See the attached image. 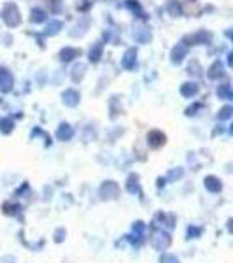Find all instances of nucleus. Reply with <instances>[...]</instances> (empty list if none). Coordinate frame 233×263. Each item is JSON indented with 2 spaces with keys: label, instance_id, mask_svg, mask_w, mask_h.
Listing matches in <instances>:
<instances>
[{
  "label": "nucleus",
  "instance_id": "nucleus-11",
  "mask_svg": "<svg viewBox=\"0 0 233 263\" xmlns=\"http://www.w3.org/2000/svg\"><path fill=\"white\" fill-rule=\"evenodd\" d=\"M81 54V49H75V48H65V49H62V53H60V58L63 62H70V60H74L75 57H79Z\"/></svg>",
  "mask_w": 233,
  "mask_h": 263
},
{
  "label": "nucleus",
  "instance_id": "nucleus-15",
  "mask_svg": "<svg viewBox=\"0 0 233 263\" xmlns=\"http://www.w3.org/2000/svg\"><path fill=\"white\" fill-rule=\"evenodd\" d=\"M218 95H219V99H226V100H230L231 97H233V93H231V86L228 83H224L221 84V86L218 88Z\"/></svg>",
  "mask_w": 233,
  "mask_h": 263
},
{
  "label": "nucleus",
  "instance_id": "nucleus-14",
  "mask_svg": "<svg viewBox=\"0 0 233 263\" xmlns=\"http://www.w3.org/2000/svg\"><path fill=\"white\" fill-rule=\"evenodd\" d=\"M221 74H223V63H221V62L212 63V65H210V69H209V72H207V76H209L210 79L219 78Z\"/></svg>",
  "mask_w": 233,
  "mask_h": 263
},
{
  "label": "nucleus",
  "instance_id": "nucleus-2",
  "mask_svg": "<svg viewBox=\"0 0 233 263\" xmlns=\"http://www.w3.org/2000/svg\"><path fill=\"white\" fill-rule=\"evenodd\" d=\"M2 16H4V21H6V25H9L11 28L18 27L20 21H21L20 9H18V6H16L14 2H9V4H6V6H4Z\"/></svg>",
  "mask_w": 233,
  "mask_h": 263
},
{
  "label": "nucleus",
  "instance_id": "nucleus-22",
  "mask_svg": "<svg viewBox=\"0 0 233 263\" xmlns=\"http://www.w3.org/2000/svg\"><path fill=\"white\" fill-rule=\"evenodd\" d=\"M160 263H181V261L177 260V256H173V254L163 253L162 256H160Z\"/></svg>",
  "mask_w": 233,
  "mask_h": 263
},
{
  "label": "nucleus",
  "instance_id": "nucleus-23",
  "mask_svg": "<svg viewBox=\"0 0 233 263\" xmlns=\"http://www.w3.org/2000/svg\"><path fill=\"white\" fill-rule=\"evenodd\" d=\"M231 111H233V109L230 107V105H226V107H223L221 111H219L218 118H219V120H228V118L231 116Z\"/></svg>",
  "mask_w": 233,
  "mask_h": 263
},
{
  "label": "nucleus",
  "instance_id": "nucleus-16",
  "mask_svg": "<svg viewBox=\"0 0 233 263\" xmlns=\"http://www.w3.org/2000/svg\"><path fill=\"white\" fill-rule=\"evenodd\" d=\"M139 177L137 176H130L128 177V182H126V190H128L130 193H137L139 192Z\"/></svg>",
  "mask_w": 233,
  "mask_h": 263
},
{
  "label": "nucleus",
  "instance_id": "nucleus-19",
  "mask_svg": "<svg viewBox=\"0 0 233 263\" xmlns=\"http://www.w3.org/2000/svg\"><path fill=\"white\" fill-rule=\"evenodd\" d=\"M44 20H46L44 11H41V9H33L32 11V14H30V21H32V23H42Z\"/></svg>",
  "mask_w": 233,
  "mask_h": 263
},
{
  "label": "nucleus",
  "instance_id": "nucleus-18",
  "mask_svg": "<svg viewBox=\"0 0 233 263\" xmlns=\"http://www.w3.org/2000/svg\"><path fill=\"white\" fill-rule=\"evenodd\" d=\"M12 128H14V123L11 120H7V118L0 120V132H2V134H11Z\"/></svg>",
  "mask_w": 233,
  "mask_h": 263
},
{
  "label": "nucleus",
  "instance_id": "nucleus-10",
  "mask_svg": "<svg viewBox=\"0 0 233 263\" xmlns=\"http://www.w3.org/2000/svg\"><path fill=\"white\" fill-rule=\"evenodd\" d=\"M198 93V84L197 83H184L183 86H181V95L183 97H188V99H191Z\"/></svg>",
  "mask_w": 233,
  "mask_h": 263
},
{
  "label": "nucleus",
  "instance_id": "nucleus-25",
  "mask_svg": "<svg viewBox=\"0 0 233 263\" xmlns=\"http://www.w3.org/2000/svg\"><path fill=\"white\" fill-rule=\"evenodd\" d=\"M188 235L189 237H198L200 235V230H198V228H188Z\"/></svg>",
  "mask_w": 233,
  "mask_h": 263
},
{
  "label": "nucleus",
  "instance_id": "nucleus-3",
  "mask_svg": "<svg viewBox=\"0 0 233 263\" xmlns=\"http://www.w3.org/2000/svg\"><path fill=\"white\" fill-rule=\"evenodd\" d=\"M100 197L102 200H116L120 197V186L114 181H105L100 186Z\"/></svg>",
  "mask_w": 233,
  "mask_h": 263
},
{
  "label": "nucleus",
  "instance_id": "nucleus-1",
  "mask_svg": "<svg viewBox=\"0 0 233 263\" xmlns=\"http://www.w3.org/2000/svg\"><path fill=\"white\" fill-rule=\"evenodd\" d=\"M151 244H152V248L158 249V251H165V249H168V246L172 244L170 233L165 232L163 228H152Z\"/></svg>",
  "mask_w": 233,
  "mask_h": 263
},
{
  "label": "nucleus",
  "instance_id": "nucleus-21",
  "mask_svg": "<svg viewBox=\"0 0 233 263\" xmlns=\"http://www.w3.org/2000/svg\"><path fill=\"white\" fill-rule=\"evenodd\" d=\"M18 211H20L18 203H6V205H4V213H6V214L14 216V214H18Z\"/></svg>",
  "mask_w": 233,
  "mask_h": 263
},
{
  "label": "nucleus",
  "instance_id": "nucleus-20",
  "mask_svg": "<svg viewBox=\"0 0 233 263\" xmlns=\"http://www.w3.org/2000/svg\"><path fill=\"white\" fill-rule=\"evenodd\" d=\"M60 28H62L60 21H51L49 27H48V30H46V33H48V35H54V33L60 32Z\"/></svg>",
  "mask_w": 233,
  "mask_h": 263
},
{
  "label": "nucleus",
  "instance_id": "nucleus-8",
  "mask_svg": "<svg viewBox=\"0 0 233 263\" xmlns=\"http://www.w3.org/2000/svg\"><path fill=\"white\" fill-rule=\"evenodd\" d=\"M56 137L60 139V141H70L72 137H74V130H72L70 125H67V123H63V125L58 126L56 130Z\"/></svg>",
  "mask_w": 233,
  "mask_h": 263
},
{
  "label": "nucleus",
  "instance_id": "nucleus-7",
  "mask_svg": "<svg viewBox=\"0 0 233 263\" xmlns=\"http://www.w3.org/2000/svg\"><path fill=\"white\" fill-rule=\"evenodd\" d=\"M135 62H137V51H135V49H128V51L125 53V57L121 58V65L125 67L126 70L133 69V67H135Z\"/></svg>",
  "mask_w": 233,
  "mask_h": 263
},
{
  "label": "nucleus",
  "instance_id": "nucleus-4",
  "mask_svg": "<svg viewBox=\"0 0 233 263\" xmlns=\"http://www.w3.org/2000/svg\"><path fill=\"white\" fill-rule=\"evenodd\" d=\"M147 142H149V146L152 149H158V147H162L163 144L167 142V135L160 130H151L149 134H147Z\"/></svg>",
  "mask_w": 233,
  "mask_h": 263
},
{
  "label": "nucleus",
  "instance_id": "nucleus-24",
  "mask_svg": "<svg viewBox=\"0 0 233 263\" xmlns=\"http://www.w3.org/2000/svg\"><path fill=\"white\" fill-rule=\"evenodd\" d=\"M63 239H65V228H58L56 235H54V240H56V242H62Z\"/></svg>",
  "mask_w": 233,
  "mask_h": 263
},
{
  "label": "nucleus",
  "instance_id": "nucleus-12",
  "mask_svg": "<svg viewBox=\"0 0 233 263\" xmlns=\"http://www.w3.org/2000/svg\"><path fill=\"white\" fill-rule=\"evenodd\" d=\"M184 54H186L184 46L183 44L176 46V48L172 49V62L173 63H181V62H183V58H184Z\"/></svg>",
  "mask_w": 233,
  "mask_h": 263
},
{
  "label": "nucleus",
  "instance_id": "nucleus-13",
  "mask_svg": "<svg viewBox=\"0 0 233 263\" xmlns=\"http://www.w3.org/2000/svg\"><path fill=\"white\" fill-rule=\"evenodd\" d=\"M144 230H146V224H144L142 221L133 223V237H135V239H137V240H135V242H137V244H141V242H142Z\"/></svg>",
  "mask_w": 233,
  "mask_h": 263
},
{
  "label": "nucleus",
  "instance_id": "nucleus-26",
  "mask_svg": "<svg viewBox=\"0 0 233 263\" xmlns=\"http://www.w3.org/2000/svg\"><path fill=\"white\" fill-rule=\"evenodd\" d=\"M181 176H183V171H181V168H179V171H172L170 172V177H181Z\"/></svg>",
  "mask_w": 233,
  "mask_h": 263
},
{
  "label": "nucleus",
  "instance_id": "nucleus-9",
  "mask_svg": "<svg viewBox=\"0 0 233 263\" xmlns=\"http://www.w3.org/2000/svg\"><path fill=\"white\" fill-rule=\"evenodd\" d=\"M63 104L69 105V107H75L79 104V93L75 90H67L63 93Z\"/></svg>",
  "mask_w": 233,
  "mask_h": 263
},
{
  "label": "nucleus",
  "instance_id": "nucleus-6",
  "mask_svg": "<svg viewBox=\"0 0 233 263\" xmlns=\"http://www.w3.org/2000/svg\"><path fill=\"white\" fill-rule=\"evenodd\" d=\"M12 90V76L6 70H0V93H7Z\"/></svg>",
  "mask_w": 233,
  "mask_h": 263
},
{
  "label": "nucleus",
  "instance_id": "nucleus-5",
  "mask_svg": "<svg viewBox=\"0 0 233 263\" xmlns=\"http://www.w3.org/2000/svg\"><path fill=\"white\" fill-rule=\"evenodd\" d=\"M203 186H205L210 193H219L223 190L221 179H219V177H216V176H207L205 179H203Z\"/></svg>",
  "mask_w": 233,
  "mask_h": 263
},
{
  "label": "nucleus",
  "instance_id": "nucleus-17",
  "mask_svg": "<svg viewBox=\"0 0 233 263\" xmlns=\"http://www.w3.org/2000/svg\"><path fill=\"white\" fill-rule=\"evenodd\" d=\"M102 53H104V48H102V44H96L95 48H93V49L90 51V60H91L93 63H96V62L100 60Z\"/></svg>",
  "mask_w": 233,
  "mask_h": 263
}]
</instances>
